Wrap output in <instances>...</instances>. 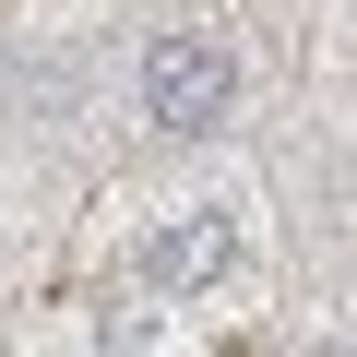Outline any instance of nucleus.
Masks as SVG:
<instances>
[{
	"label": "nucleus",
	"instance_id": "obj_1",
	"mask_svg": "<svg viewBox=\"0 0 357 357\" xmlns=\"http://www.w3.org/2000/svg\"><path fill=\"white\" fill-rule=\"evenodd\" d=\"M131 96H143V131L203 143V131H227V107H238V48H227L215 24H167V36H143Z\"/></svg>",
	"mask_w": 357,
	"mask_h": 357
},
{
	"label": "nucleus",
	"instance_id": "obj_2",
	"mask_svg": "<svg viewBox=\"0 0 357 357\" xmlns=\"http://www.w3.org/2000/svg\"><path fill=\"white\" fill-rule=\"evenodd\" d=\"M131 274L155 298H215L238 274V203L227 191H191V203H167L143 238H131Z\"/></svg>",
	"mask_w": 357,
	"mask_h": 357
}]
</instances>
